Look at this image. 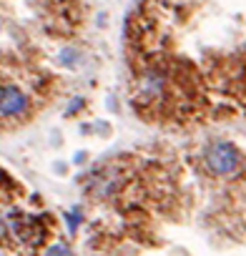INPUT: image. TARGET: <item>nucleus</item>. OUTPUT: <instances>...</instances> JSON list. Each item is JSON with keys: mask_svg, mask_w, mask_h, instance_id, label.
Instances as JSON below:
<instances>
[{"mask_svg": "<svg viewBox=\"0 0 246 256\" xmlns=\"http://www.w3.org/2000/svg\"><path fill=\"white\" fill-rule=\"evenodd\" d=\"M206 166L218 176H234L241 168V154L231 144H216L206 151Z\"/></svg>", "mask_w": 246, "mask_h": 256, "instance_id": "f257e3e1", "label": "nucleus"}, {"mask_svg": "<svg viewBox=\"0 0 246 256\" xmlns=\"http://www.w3.org/2000/svg\"><path fill=\"white\" fill-rule=\"evenodd\" d=\"M26 108H28V98L23 90H18L16 86L0 88V113L3 116H20Z\"/></svg>", "mask_w": 246, "mask_h": 256, "instance_id": "f03ea898", "label": "nucleus"}, {"mask_svg": "<svg viewBox=\"0 0 246 256\" xmlns=\"http://www.w3.org/2000/svg\"><path fill=\"white\" fill-rule=\"evenodd\" d=\"M78 221H80V214H78V211H76V214H68V224H70V228H76Z\"/></svg>", "mask_w": 246, "mask_h": 256, "instance_id": "7ed1b4c3", "label": "nucleus"}, {"mask_svg": "<svg viewBox=\"0 0 246 256\" xmlns=\"http://www.w3.org/2000/svg\"><path fill=\"white\" fill-rule=\"evenodd\" d=\"M50 254H68V248H66V246H53Z\"/></svg>", "mask_w": 246, "mask_h": 256, "instance_id": "20e7f679", "label": "nucleus"}, {"mask_svg": "<svg viewBox=\"0 0 246 256\" xmlns=\"http://www.w3.org/2000/svg\"><path fill=\"white\" fill-rule=\"evenodd\" d=\"M80 103H83V100H80V98H76V100L70 103V110H78V106H80Z\"/></svg>", "mask_w": 246, "mask_h": 256, "instance_id": "39448f33", "label": "nucleus"}]
</instances>
